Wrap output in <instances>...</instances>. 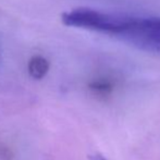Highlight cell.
I'll return each instance as SVG.
<instances>
[{
  "mask_svg": "<svg viewBox=\"0 0 160 160\" xmlns=\"http://www.w3.org/2000/svg\"><path fill=\"white\" fill-rule=\"evenodd\" d=\"M110 36L142 50L160 52V18L118 13Z\"/></svg>",
  "mask_w": 160,
  "mask_h": 160,
  "instance_id": "obj_1",
  "label": "cell"
},
{
  "mask_svg": "<svg viewBox=\"0 0 160 160\" xmlns=\"http://www.w3.org/2000/svg\"><path fill=\"white\" fill-rule=\"evenodd\" d=\"M49 71V62L42 56H34L28 62V73L35 80L42 78Z\"/></svg>",
  "mask_w": 160,
  "mask_h": 160,
  "instance_id": "obj_2",
  "label": "cell"
},
{
  "mask_svg": "<svg viewBox=\"0 0 160 160\" xmlns=\"http://www.w3.org/2000/svg\"><path fill=\"white\" fill-rule=\"evenodd\" d=\"M88 87L96 95L105 97V96H109L113 92L114 83L111 80H109V78H97V80L89 83Z\"/></svg>",
  "mask_w": 160,
  "mask_h": 160,
  "instance_id": "obj_3",
  "label": "cell"
},
{
  "mask_svg": "<svg viewBox=\"0 0 160 160\" xmlns=\"http://www.w3.org/2000/svg\"><path fill=\"white\" fill-rule=\"evenodd\" d=\"M89 159L91 160H107L100 154H95V155H93V156H89Z\"/></svg>",
  "mask_w": 160,
  "mask_h": 160,
  "instance_id": "obj_4",
  "label": "cell"
}]
</instances>
